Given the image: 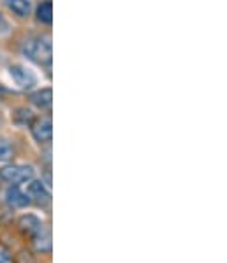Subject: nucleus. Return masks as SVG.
Returning <instances> with one entry per match:
<instances>
[{
  "label": "nucleus",
  "instance_id": "13",
  "mask_svg": "<svg viewBox=\"0 0 227 263\" xmlns=\"http://www.w3.org/2000/svg\"><path fill=\"white\" fill-rule=\"evenodd\" d=\"M0 263H13V254L4 244H0Z\"/></svg>",
  "mask_w": 227,
  "mask_h": 263
},
{
  "label": "nucleus",
  "instance_id": "7",
  "mask_svg": "<svg viewBox=\"0 0 227 263\" xmlns=\"http://www.w3.org/2000/svg\"><path fill=\"white\" fill-rule=\"evenodd\" d=\"M18 226L23 233L34 237L44 224H43V219H40L39 216H35V214H23L18 219Z\"/></svg>",
  "mask_w": 227,
  "mask_h": 263
},
{
  "label": "nucleus",
  "instance_id": "9",
  "mask_svg": "<svg viewBox=\"0 0 227 263\" xmlns=\"http://www.w3.org/2000/svg\"><path fill=\"white\" fill-rule=\"evenodd\" d=\"M30 99H32V103H34L35 106L40 108V110H50L51 101H53V94H51V88H43V90L35 92Z\"/></svg>",
  "mask_w": 227,
  "mask_h": 263
},
{
  "label": "nucleus",
  "instance_id": "6",
  "mask_svg": "<svg viewBox=\"0 0 227 263\" xmlns=\"http://www.w3.org/2000/svg\"><path fill=\"white\" fill-rule=\"evenodd\" d=\"M32 136L39 141V143H48L53 138V127H51V120L40 119L32 125Z\"/></svg>",
  "mask_w": 227,
  "mask_h": 263
},
{
  "label": "nucleus",
  "instance_id": "10",
  "mask_svg": "<svg viewBox=\"0 0 227 263\" xmlns=\"http://www.w3.org/2000/svg\"><path fill=\"white\" fill-rule=\"evenodd\" d=\"M7 7H9L14 14L22 16V18L30 14V9H32L30 0H7Z\"/></svg>",
  "mask_w": 227,
  "mask_h": 263
},
{
  "label": "nucleus",
  "instance_id": "5",
  "mask_svg": "<svg viewBox=\"0 0 227 263\" xmlns=\"http://www.w3.org/2000/svg\"><path fill=\"white\" fill-rule=\"evenodd\" d=\"M9 72H11V76H13L14 82L18 83L22 88H30V87H34V85H35V74L30 69H27V67L11 66Z\"/></svg>",
  "mask_w": 227,
  "mask_h": 263
},
{
  "label": "nucleus",
  "instance_id": "1",
  "mask_svg": "<svg viewBox=\"0 0 227 263\" xmlns=\"http://www.w3.org/2000/svg\"><path fill=\"white\" fill-rule=\"evenodd\" d=\"M23 51L30 60L37 64H50L51 62V43L46 37L28 39L23 44Z\"/></svg>",
  "mask_w": 227,
  "mask_h": 263
},
{
  "label": "nucleus",
  "instance_id": "8",
  "mask_svg": "<svg viewBox=\"0 0 227 263\" xmlns=\"http://www.w3.org/2000/svg\"><path fill=\"white\" fill-rule=\"evenodd\" d=\"M32 238H34L32 242H34L35 251H37V253H40V254L50 253L51 248H53V244H51V232L48 228H44V226Z\"/></svg>",
  "mask_w": 227,
  "mask_h": 263
},
{
  "label": "nucleus",
  "instance_id": "3",
  "mask_svg": "<svg viewBox=\"0 0 227 263\" xmlns=\"http://www.w3.org/2000/svg\"><path fill=\"white\" fill-rule=\"evenodd\" d=\"M6 203L9 205L11 209H27L32 201L18 184H11L6 191Z\"/></svg>",
  "mask_w": 227,
  "mask_h": 263
},
{
  "label": "nucleus",
  "instance_id": "2",
  "mask_svg": "<svg viewBox=\"0 0 227 263\" xmlns=\"http://www.w3.org/2000/svg\"><path fill=\"white\" fill-rule=\"evenodd\" d=\"M34 179V168L27 164H9L0 170V180L7 184H23Z\"/></svg>",
  "mask_w": 227,
  "mask_h": 263
},
{
  "label": "nucleus",
  "instance_id": "12",
  "mask_svg": "<svg viewBox=\"0 0 227 263\" xmlns=\"http://www.w3.org/2000/svg\"><path fill=\"white\" fill-rule=\"evenodd\" d=\"M13 147H11L9 141L6 140H0V163H6L13 157Z\"/></svg>",
  "mask_w": 227,
  "mask_h": 263
},
{
  "label": "nucleus",
  "instance_id": "11",
  "mask_svg": "<svg viewBox=\"0 0 227 263\" xmlns=\"http://www.w3.org/2000/svg\"><path fill=\"white\" fill-rule=\"evenodd\" d=\"M37 20L50 25L51 20H53V6H51V2H43L37 7Z\"/></svg>",
  "mask_w": 227,
  "mask_h": 263
},
{
  "label": "nucleus",
  "instance_id": "4",
  "mask_svg": "<svg viewBox=\"0 0 227 263\" xmlns=\"http://www.w3.org/2000/svg\"><path fill=\"white\" fill-rule=\"evenodd\" d=\"M27 196L30 198V201H35L39 205H44L50 201V191L48 187L44 185V182L40 180H28V185H27Z\"/></svg>",
  "mask_w": 227,
  "mask_h": 263
}]
</instances>
